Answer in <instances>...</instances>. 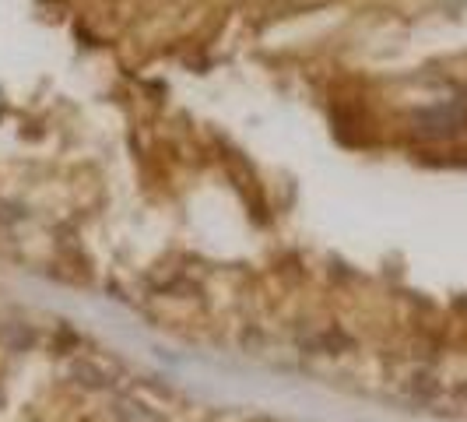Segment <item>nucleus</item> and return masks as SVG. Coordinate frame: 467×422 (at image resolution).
Returning a JSON list of instances; mask_svg holds the SVG:
<instances>
[{
	"instance_id": "f257e3e1",
	"label": "nucleus",
	"mask_w": 467,
	"mask_h": 422,
	"mask_svg": "<svg viewBox=\"0 0 467 422\" xmlns=\"http://www.w3.org/2000/svg\"><path fill=\"white\" fill-rule=\"evenodd\" d=\"M120 416L127 422H162L158 416H151V412H144L141 405H130V401H120Z\"/></svg>"
}]
</instances>
